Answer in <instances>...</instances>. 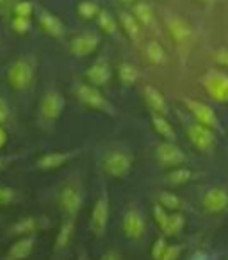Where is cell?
Instances as JSON below:
<instances>
[{
	"mask_svg": "<svg viewBox=\"0 0 228 260\" xmlns=\"http://www.w3.org/2000/svg\"><path fill=\"white\" fill-rule=\"evenodd\" d=\"M189 260H209V255H207L205 251H198V253H194Z\"/></svg>",
	"mask_w": 228,
	"mask_h": 260,
	"instance_id": "b9f144b4",
	"label": "cell"
},
{
	"mask_svg": "<svg viewBox=\"0 0 228 260\" xmlns=\"http://www.w3.org/2000/svg\"><path fill=\"white\" fill-rule=\"evenodd\" d=\"M82 192L79 191L77 187H64L61 191V194H59V203H61L62 210H64V214L68 217H73L75 219V216L79 214L80 207H82Z\"/></svg>",
	"mask_w": 228,
	"mask_h": 260,
	"instance_id": "4fadbf2b",
	"label": "cell"
},
{
	"mask_svg": "<svg viewBox=\"0 0 228 260\" xmlns=\"http://www.w3.org/2000/svg\"><path fill=\"white\" fill-rule=\"evenodd\" d=\"M32 79H34V68L25 59H18V61H15L9 66L8 80L11 84V87H15L16 91H25L32 84Z\"/></svg>",
	"mask_w": 228,
	"mask_h": 260,
	"instance_id": "8992f818",
	"label": "cell"
},
{
	"mask_svg": "<svg viewBox=\"0 0 228 260\" xmlns=\"http://www.w3.org/2000/svg\"><path fill=\"white\" fill-rule=\"evenodd\" d=\"M217 132L198 121L187 123V138L191 145L202 153H212L217 146Z\"/></svg>",
	"mask_w": 228,
	"mask_h": 260,
	"instance_id": "7a4b0ae2",
	"label": "cell"
},
{
	"mask_svg": "<svg viewBox=\"0 0 228 260\" xmlns=\"http://www.w3.org/2000/svg\"><path fill=\"white\" fill-rule=\"evenodd\" d=\"M8 2H9V0H0V11H6V8H8Z\"/></svg>",
	"mask_w": 228,
	"mask_h": 260,
	"instance_id": "7bdbcfd3",
	"label": "cell"
},
{
	"mask_svg": "<svg viewBox=\"0 0 228 260\" xmlns=\"http://www.w3.org/2000/svg\"><path fill=\"white\" fill-rule=\"evenodd\" d=\"M145 54H146V59H148L152 64H164V62H166V50H164V47L159 41H150V43H146Z\"/></svg>",
	"mask_w": 228,
	"mask_h": 260,
	"instance_id": "484cf974",
	"label": "cell"
},
{
	"mask_svg": "<svg viewBox=\"0 0 228 260\" xmlns=\"http://www.w3.org/2000/svg\"><path fill=\"white\" fill-rule=\"evenodd\" d=\"M0 168H2V160H0Z\"/></svg>",
	"mask_w": 228,
	"mask_h": 260,
	"instance_id": "7dc6e473",
	"label": "cell"
},
{
	"mask_svg": "<svg viewBox=\"0 0 228 260\" xmlns=\"http://www.w3.org/2000/svg\"><path fill=\"white\" fill-rule=\"evenodd\" d=\"M159 203L164 207V209L171 210V212H177V210H180L182 207L185 205L184 200L180 198L178 194H175V192L171 191H162L159 194Z\"/></svg>",
	"mask_w": 228,
	"mask_h": 260,
	"instance_id": "f546056e",
	"label": "cell"
},
{
	"mask_svg": "<svg viewBox=\"0 0 228 260\" xmlns=\"http://www.w3.org/2000/svg\"><path fill=\"white\" fill-rule=\"evenodd\" d=\"M150 118H152L153 130H155V132L160 136V138H164V141H175V139H177V134H175L173 125H171V123L168 121L166 116L152 111V116H150Z\"/></svg>",
	"mask_w": 228,
	"mask_h": 260,
	"instance_id": "d6986e66",
	"label": "cell"
},
{
	"mask_svg": "<svg viewBox=\"0 0 228 260\" xmlns=\"http://www.w3.org/2000/svg\"><path fill=\"white\" fill-rule=\"evenodd\" d=\"M191 178H192V171L187 170V168H184V166L171 168V171L166 175V182H168V184H171V185L187 184Z\"/></svg>",
	"mask_w": 228,
	"mask_h": 260,
	"instance_id": "83f0119b",
	"label": "cell"
},
{
	"mask_svg": "<svg viewBox=\"0 0 228 260\" xmlns=\"http://www.w3.org/2000/svg\"><path fill=\"white\" fill-rule=\"evenodd\" d=\"M166 25H168V30H170L171 38H173L178 45H185L191 41L192 30L184 18H180V16H177V15H168Z\"/></svg>",
	"mask_w": 228,
	"mask_h": 260,
	"instance_id": "5bb4252c",
	"label": "cell"
},
{
	"mask_svg": "<svg viewBox=\"0 0 228 260\" xmlns=\"http://www.w3.org/2000/svg\"><path fill=\"white\" fill-rule=\"evenodd\" d=\"M72 157L73 153L70 152H50L38 159V168L40 170H55V168L64 166Z\"/></svg>",
	"mask_w": 228,
	"mask_h": 260,
	"instance_id": "ffe728a7",
	"label": "cell"
},
{
	"mask_svg": "<svg viewBox=\"0 0 228 260\" xmlns=\"http://www.w3.org/2000/svg\"><path fill=\"white\" fill-rule=\"evenodd\" d=\"M16 200V191L8 185H0V207L11 205Z\"/></svg>",
	"mask_w": 228,
	"mask_h": 260,
	"instance_id": "1f68e13d",
	"label": "cell"
},
{
	"mask_svg": "<svg viewBox=\"0 0 228 260\" xmlns=\"http://www.w3.org/2000/svg\"><path fill=\"white\" fill-rule=\"evenodd\" d=\"M202 205L207 212L210 214H219L228 209V191L223 187H210L209 191L203 194Z\"/></svg>",
	"mask_w": 228,
	"mask_h": 260,
	"instance_id": "8fae6325",
	"label": "cell"
},
{
	"mask_svg": "<svg viewBox=\"0 0 228 260\" xmlns=\"http://www.w3.org/2000/svg\"><path fill=\"white\" fill-rule=\"evenodd\" d=\"M73 232H75V219H73V217H68V219H66L64 223L61 224V228H59L57 235H55L54 246H55V249H57V251L64 249L66 246H68L70 242H72Z\"/></svg>",
	"mask_w": 228,
	"mask_h": 260,
	"instance_id": "44dd1931",
	"label": "cell"
},
{
	"mask_svg": "<svg viewBox=\"0 0 228 260\" xmlns=\"http://www.w3.org/2000/svg\"><path fill=\"white\" fill-rule=\"evenodd\" d=\"M11 25H13V29H15L18 34H25V32H29V29H30V18H27V16H16L15 15Z\"/></svg>",
	"mask_w": 228,
	"mask_h": 260,
	"instance_id": "836d02e7",
	"label": "cell"
},
{
	"mask_svg": "<svg viewBox=\"0 0 228 260\" xmlns=\"http://www.w3.org/2000/svg\"><path fill=\"white\" fill-rule=\"evenodd\" d=\"M38 22L43 27V30L47 34H50L52 38H62L64 36V23L57 18L55 15H52L50 11H41L38 15Z\"/></svg>",
	"mask_w": 228,
	"mask_h": 260,
	"instance_id": "2e32d148",
	"label": "cell"
},
{
	"mask_svg": "<svg viewBox=\"0 0 228 260\" xmlns=\"http://www.w3.org/2000/svg\"><path fill=\"white\" fill-rule=\"evenodd\" d=\"M120 25L123 27V30L128 34V38L134 41H138L139 38H141V23L138 22V18H136L132 13L128 11H120Z\"/></svg>",
	"mask_w": 228,
	"mask_h": 260,
	"instance_id": "7402d4cb",
	"label": "cell"
},
{
	"mask_svg": "<svg viewBox=\"0 0 228 260\" xmlns=\"http://www.w3.org/2000/svg\"><path fill=\"white\" fill-rule=\"evenodd\" d=\"M121 2H127V4H131V2H134V0H121Z\"/></svg>",
	"mask_w": 228,
	"mask_h": 260,
	"instance_id": "bcb514c9",
	"label": "cell"
},
{
	"mask_svg": "<svg viewBox=\"0 0 228 260\" xmlns=\"http://www.w3.org/2000/svg\"><path fill=\"white\" fill-rule=\"evenodd\" d=\"M6 143H8V132H6V128L2 125H0V150L4 148Z\"/></svg>",
	"mask_w": 228,
	"mask_h": 260,
	"instance_id": "60d3db41",
	"label": "cell"
},
{
	"mask_svg": "<svg viewBox=\"0 0 228 260\" xmlns=\"http://www.w3.org/2000/svg\"><path fill=\"white\" fill-rule=\"evenodd\" d=\"M100 45V36L94 32H82L75 36L70 43V52L77 57H86V55L93 54Z\"/></svg>",
	"mask_w": 228,
	"mask_h": 260,
	"instance_id": "7c38bea8",
	"label": "cell"
},
{
	"mask_svg": "<svg viewBox=\"0 0 228 260\" xmlns=\"http://www.w3.org/2000/svg\"><path fill=\"white\" fill-rule=\"evenodd\" d=\"M184 105L187 107V111L191 112L194 121L202 123V125H205V126H210V128H214L216 132H223L219 118H217L216 111H214L210 105L203 104V102H200V100H194V98H184Z\"/></svg>",
	"mask_w": 228,
	"mask_h": 260,
	"instance_id": "5b68a950",
	"label": "cell"
},
{
	"mask_svg": "<svg viewBox=\"0 0 228 260\" xmlns=\"http://www.w3.org/2000/svg\"><path fill=\"white\" fill-rule=\"evenodd\" d=\"M155 157L162 166L166 168H178L184 166V162L187 160L184 150L180 146L175 145V141H162L155 148Z\"/></svg>",
	"mask_w": 228,
	"mask_h": 260,
	"instance_id": "ba28073f",
	"label": "cell"
},
{
	"mask_svg": "<svg viewBox=\"0 0 228 260\" xmlns=\"http://www.w3.org/2000/svg\"><path fill=\"white\" fill-rule=\"evenodd\" d=\"M146 230V219L143 216V212L136 207H131V209L125 212L123 216V234L127 235V239H136L143 237Z\"/></svg>",
	"mask_w": 228,
	"mask_h": 260,
	"instance_id": "30bf717a",
	"label": "cell"
},
{
	"mask_svg": "<svg viewBox=\"0 0 228 260\" xmlns=\"http://www.w3.org/2000/svg\"><path fill=\"white\" fill-rule=\"evenodd\" d=\"M185 226V216L182 212H170V217H168L166 224L162 228V234L164 235H178Z\"/></svg>",
	"mask_w": 228,
	"mask_h": 260,
	"instance_id": "cb8c5ba5",
	"label": "cell"
},
{
	"mask_svg": "<svg viewBox=\"0 0 228 260\" xmlns=\"http://www.w3.org/2000/svg\"><path fill=\"white\" fill-rule=\"evenodd\" d=\"M77 98H79L84 105H87L89 109L114 114V109H112L111 102L104 96V93L98 89V86H93V84H80V86H77Z\"/></svg>",
	"mask_w": 228,
	"mask_h": 260,
	"instance_id": "277c9868",
	"label": "cell"
},
{
	"mask_svg": "<svg viewBox=\"0 0 228 260\" xmlns=\"http://www.w3.org/2000/svg\"><path fill=\"white\" fill-rule=\"evenodd\" d=\"M134 157L125 150H111L104 157V170L114 178H125L131 175Z\"/></svg>",
	"mask_w": 228,
	"mask_h": 260,
	"instance_id": "3957f363",
	"label": "cell"
},
{
	"mask_svg": "<svg viewBox=\"0 0 228 260\" xmlns=\"http://www.w3.org/2000/svg\"><path fill=\"white\" fill-rule=\"evenodd\" d=\"M166 248H168L166 239H164V237L155 239V242H153V246H152V258L153 260H160V258H162V255H164V251H166Z\"/></svg>",
	"mask_w": 228,
	"mask_h": 260,
	"instance_id": "d590c367",
	"label": "cell"
},
{
	"mask_svg": "<svg viewBox=\"0 0 228 260\" xmlns=\"http://www.w3.org/2000/svg\"><path fill=\"white\" fill-rule=\"evenodd\" d=\"M118 77H120L123 86H134L139 79V72L134 64L123 62V64H120V68H118Z\"/></svg>",
	"mask_w": 228,
	"mask_h": 260,
	"instance_id": "f1b7e54d",
	"label": "cell"
},
{
	"mask_svg": "<svg viewBox=\"0 0 228 260\" xmlns=\"http://www.w3.org/2000/svg\"><path fill=\"white\" fill-rule=\"evenodd\" d=\"M9 114H11V111H9L8 102H6L4 98H0V125H4V123L8 121Z\"/></svg>",
	"mask_w": 228,
	"mask_h": 260,
	"instance_id": "74e56055",
	"label": "cell"
},
{
	"mask_svg": "<svg viewBox=\"0 0 228 260\" xmlns=\"http://www.w3.org/2000/svg\"><path fill=\"white\" fill-rule=\"evenodd\" d=\"M32 11H34V6H32V2H29V0H18V2L15 4L16 16H27V18H30Z\"/></svg>",
	"mask_w": 228,
	"mask_h": 260,
	"instance_id": "d6a6232c",
	"label": "cell"
},
{
	"mask_svg": "<svg viewBox=\"0 0 228 260\" xmlns=\"http://www.w3.org/2000/svg\"><path fill=\"white\" fill-rule=\"evenodd\" d=\"M64 105V96L59 91L50 89L43 94V98L40 102V116L43 119H47V121H55V119L61 118Z\"/></svg>",
	"mask_w": 228,
	"mask_h": 260,
	"instance_id": "52a82bcc",
	"label": "cell"
},
{
	"mask_svg": "<svg viewBox=\"0 0 228 260\" xmlns=\"http://www.w3.org/2000/svg\"><path fill=\"white\" fill-rule=\"evenodd\" d=\"M214 59H216L221 66H226L228 68V48H224V47L219 48V50L214 54Z\"/></svg>",
	"mask_w": 228,
	"mask_h": 260,
	"instance_id": "f35d334b",
	"label": "cell"
},
{
	"mask_svg": "<svg viewBox=\"0 0 228 260\" xmlns=\"http://www.w3.org/2000/svg\"><path fill=\"white\" fill-rule=\"evenodd\" d=\"M182 253V246L180 244H168L166 251H164L162 258L160 260H178Z\"/></svg>",
	"mask_w": 228,
	"mask_h": 260,
	"instance_id": "8d00e7d4",
	"label": "cell"
},
{
	"mask_svg": "<svg viewBox=\"0 0 228 260\" xmlns=\"http://www.w3.org/2000/svg\"><path fill=\"white\" fill-rule=\"evenodd\" d=\"M38 228H40V221H38L36 217H22V219L16 221V223L13 224L11 230H13V234L25 237V235L34 234Z\"/></svg>",
	"mask_w": 228,
	"mask_h": 260,
	"instance_id": "4316f807",
	"label": "cell"
},
{
	"mask_svg": "<svg viewBox=\"0 0 228 260\" xmlns=\"http://www.w3.org/2000/svg\"><path fill=\"white\" fill-rule=\"evenodd\" d=\"M79 260H89V258H87V255H86V253H80V255H79Z\"/></svg>",
	"mask_w": 228,
	"mask_h": 260,
	"instance_id": "f6af8a7d",
	"label": "cell"
},
{
	"mask_svg": "<svg viewBox=\"0 0 228 260\" xmlns=\"http://www.w3.org/2000/svg\"><path fill=\"white\" fill-rule=\"evenodd\" d=\"M203 89L207 91L210 98L214 102L219 104H228V73L223 70L210 68L200 79Z\"/></svg>",
	"mask_w": 228,
	"mask_h": 260,
	"instance_id": "6da1fadb",
	"label": "cell"
},
{
	"mask_svg": "<svg viewBox=\"0 0 228 260\" xmlns=\"http://www.w3.org/2000/svg\"><path fill=\"white\" fill-rule=\"evenodd\" d=\"M109 224V196L107 191H104L98 196L96 203L91 212V228L96 235H104Z\"/></svg>",
	"mask_w": 228,
	"mask_h": 260,
	"instance_id": "9c48e42d",
	"label": "cell"
},
{
	"mask_svg": "<svg viewBox=\"0 0 228 260\" xmlns=\"http://www.w3.org/2000/svg\"><path fill=\"white\" fill-rule=\"evenodd\" d=\"M100 260H123V258H121V255L118 251H114V249H109V251H105L104 255L100 256Z\"/></svg>",
	"mask_w": 228,
	"mask_h": 260,
	"instance_id": "ab89813d",
	"label": "cell"
},
{
	"mask_svg": "<svg viewBox=\"0 0 228 260\" xmlns=\"http://www.w3.org/2000/svg\"><path fill=\"white\" fill-rule=\"evenodd\" d=\"M112 77V70H111V64H109L105 59H98L96 62H93V64L89 66V70H87V79H89V82L93 84V86H104V84H107L109 80H111Z\"/></svg>",
	"mask_w": 228,
	"mask_h": 260,
	"instance_id": "9a60e30c",
	"label": "cell"
},
{
	"mask_svg": "<svg viewBox=\"0 0 228 260\" xmlns=\"http://www.w3.org/2000/svg\"><path fill=\"white\" fill-rule=\"evenodd\" d=\"M77 13H79L80 18L91 20V18H96L98 13H100V8H98V4L93 2V0H82V2L77 6Z\"/></svg>",
	"mask_w": 228,
	"mask_h": 260,
	"instance_id": "4dcf8cb0",
	"label": "cell"
},
{
	"mask_svg": "<svg viewBox=\"0 0 228 260\" xmlns=\"http://www.w3.org/2000/svg\"><path fill=\"white\" fill-rule=\"evenodd\" d=\"M168 217H170V210L168 209H164L162 205H155L153 207V219H155V223L159 224V228L162 230L164 228V224H166V221H168Z\"/></svg>",
	"mask_w": 228,
	"mask_h": 260,
	"instance_id": "e575fe53",
	"label": "cell"
},
{
	"mask_svg": "<svg viewBox=\"0 0 228 260\" xmlns=\"http://www.w3.org/2000/svg\"><path fill=\"white\" fill-rule=\"evenodd\" d=\"M96 23L105 34H109V36H116L118 34V22L114 20V16L109 11H105V9H100V13H98V16H96Z\"/></svg>",
	"mask_w": 228,
	"mask_h": 260,
	"instance_id": "d4e9b609",
	"label": "cell"
},
{
	"mask_svg": "<svg viewBox=\"0 0 228 260\" xmlns=\"http://www.w3.org/2000/svg\"><path fill=\"white\" fill-rule=\"evenodd\" d=\"M132 15L138 18V22L141 23L143 27H153L155 25V13H153L152 6L146 4V2H138V4H134Z\"/></svg>",
	"mask_w": 228,
	"mask_h": 260,
	"instance_id": "603a6c76",
	"label": "cell"
},
{
	"mask_svg": "<svg viewBox=\"0 0 228 260\" xmlns=\"http://www.w3.org/2000/svg\"><path fill=\"white\" fill-rule=\"evenodd\" d=\"M32 249H34V237L32 235H25V237L18 239V241L9 248L8 260H25L27 256L32 253Z\"/></svg>",
	"mask_w": 228,
	"mask_h": 260,
	"instance_id": "ac0fdd59",
	"label": "cell"
},
{
	"mask_svg": "<svg viewBox=\"0 0 228 260\" xmlns=\"http://www.w3.org/2000/svg\"><path fill=\"white\" fill-rule=\"evenodd\" d=\"M202 4H214V2H217V0H200Z\"/></svg>",
	"mask_w": 228,
	"mask_h": 260,
	"instance_id": "ee69618b",
	"label": "cell"
},
{
	"mask_svg": "<svg viewBox=\"0 0 228 260\" xmlns=\"http://www.w3.org/2000/svg\"><path fill=\"white\" fill-rule=\"evenodd\" d=\"M143 94H145V100L146 104L150 105V109H152L153 112H159V114H168V104H166V98H164V94L160 93L157 87L153 86H145V89H143Z\"/></svg>",
	"mask_w": 228,
	"mask_h": 260,
	"instance_id": "e0dca14e",
	"label": "cell"
}]
</instances>
